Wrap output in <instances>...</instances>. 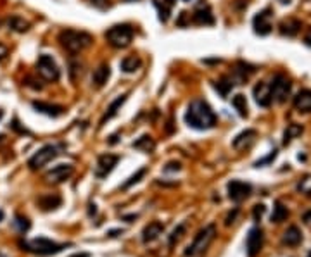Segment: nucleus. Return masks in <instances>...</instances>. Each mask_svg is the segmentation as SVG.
Returning <instances> with one entry per match:
<instances>
[{
  "label": "nucleus",
  "mask_w": 311,
  "mask_h": 257,
  "mask_svg": "<svg viewBox=\"0 0 311 257\" xmlns=\"http://www.w3.org/2000/svg\"><path fill=\"white\" fill-rule=\"evenodd\" d=\"M275 157H277V150H273V152H272V154L268 155V157H265V159H263V161H258V163H256L254 166H256V167H259V166H263V164H268L270 161H273Z\"/></svg>",
  "instance_id": "obj_37"
},
{
  "label": "nucleus",
  "mask_w": 311,
  "mask_h": 257,
  "mask_svg": "<svg viewBox=\"0 0 311 257\" xmlns=\"http://www.w3.org/2000/svg\"><path fill=\"white\" fill-rule=\"evenodd\" d=\"M116 142H118V135H113V136H111L109 144H116Z\"/></svg>",
  "instance_id": "obj_48"
},
{
  "label": "nucleus",
  "mask_w": 311,
  "mask_h": 257,
  "mask_svg": "<svg viewBox=\"0 0 311 257\" xmlns=\"http://www.w3.org/2000/svg\"><path fill=\"white\" fill-rule=\"evenodd\" d=\"M126 98H128V93L121 95V97H118L116 100H113V102H111V106L107 107L106 114H104L102 119H100V125H104V123L109 121V119H113V117L116 116V114H118V110L121 109V106L126 102Z\"/></svg>",
  "instance_id": "obj_24"
},
{
  "label": "nucleus",
  "mask_w": 311,
  "mask_h": 257,
  "mask_svg": "<svg viewBox=\"0 0 311 257\" xmlns=\"http://www.w3.org/2000/svg\"><path fill=\"white\" fill-rule=\"evenodd\" d=\"M69 257H90V254L88 252H78V254H73V256Z\"/></svg>",
  "instance_id": "obj_45"
},
{
  "label": "nucleus",
  "mask_w": 311,
  "mask_h": 257,
  "mask_svg": "<svg viewBox=\"0 0 311 257\" xmlns=\"http://www.w3.org/2000/svg\"><path fill=\"white\" fill-rule=\"evenodd\" d=\"M0 26H2V21H0Z\"/></svg>",
  "instance_id": "obj_54"
},
{
  "label": "nucleus",
  "mask_w": 311,
  "mask_h": 257,
  "mask_svg": "<svg viewBox=\"0 0 311 257\" xmlns=\"http://www.w3.org/2000/svg\"><path fill=\"white\" fill-rule=\"evenodd\" d=\"M183 2H190V0H183Z\"/></svg>",
  "instance_id": "obj_53"
},
{
  "label": "nucleus",
  "mask_w": 311,
  "mask_h": 257,
  "mask_svg": "<svg viewBox=\"0 0 311 257\" xmlns=\"http://www.w3.org/2000/svg\"><path fill=\"white\" fill-rule=\"evenodd\" d=\"M133 28L130 24H116L106 31V40L114 49H126L133 40Z\"/></svg>",
  "instance_id": "obj_5"
},
{
  "label": "nucleus",
  "mask_w": 311,
  "mask_h": 257,
  "mask_svg": "<svg viewBox=\"0 0 311 257\" xmlns=\"http://www.w3.org/2000/svg\"><path fill=\"white\" fill-rule=\"evenodd\" d=\"M291 90H292V83H291V80L284 74H277L273 78V81L270 83L272 98L277 100L278 104H284L285 100H287L289 95H291Z\"/></svg>",
  "instance_id": "obj_8"
},
{
  "label": "nucleus",
  "mask_w": 311,
  "mask_h": 257,
  "mask_svg": "<svg viewBox=\"0 0 311 257\" xmlns=\"http://www.w3.org/2000/svg\"><path fill=\"white\" fill-rule=\"evenodd\" d=\"M2 117H4V110L0 109V119H2Z\"/></svg>",
  "instance_id": "obj_50"
},
{
  "label": "nucleus",
  "mask_w": 311,
  "mask_h": 257,
  "mask_svg": "<svg viewBox=\"0 0 311 257\" xmlns=\"http://www.w3.org/2000/svg\"><path fill=\"white\" fill-rule=\"evenodd\" d=\"M109 76H111L109 64H107V62H102V64L94 71V74H92V83H94L97 88H102L104 85L107 83V80H109Z\"/></svg>",
  "instance_id": "obj_19"
},
{
  "label": "nucleus",
  "mask_w": 311,
  "mask_h": 257,
  "mask_svg": "<svg viewBox=\"0 0 311 257\" xmlns=\"http://www.w3.org/2000/svg\"><path fill=\"white\" fill-rule=\"evenodd\" d=\"M214 237H216V226H214V224H208V226H204L202 230H199V233L195 235L194 242L185 249V256L187 257L201 256V254L211 245Z\"/></svg>",
  "instance_id": "obj_4"
},
{
  "label": "nucleus",
  "mask_w": 311,
  "mask_h": 257,
  "mask_svg": "<svg viewBox=\"0 0 311 257\" xmlns=\"http://www.w3.org/2000/svg\"><path fill=\"white\" fill-rule=\"evenodd\" d=\"M59 42H61L62 49L69 54H80L85 49L92 45L94 38L87 31H78V30H62L59 33Z\"/></svg>",
  "instance_id": "obj_2"
},
{
  "label": "nucleus",
  "mask_w": 311,
  "mask_h": 257,
  "mask_svg": "<svg viewBox=\"0 0 311 257\" xmlns=\"http://www.w3.org/2000/svg\"><path fill=\"white\" fill-rule=\"evenodd\" d=\"M192 21L195 24H204V26L214 24V16H213L211 12V7H209V5H199V7L194 11Z\"/></svg>",
  "instance_id": "obj_18"
},
{
  "label": "nucleus",
  "mask_w": 311,
  "mask_h": 257,
  "mask_svg": "<svg viewBox=\"0 0 311 257\" xmlns=\"http://www.w3.org/2000/svg\"><path fill=\"white\" fill-rule=\"evenodd\" d=\"M59 150H61V145H45V147H42L40 150L31 155L30 161H28V167L33 171L42 169L43 166H47L50 161L56 159L57 155L61 154Z\"/></svg>",
  "instance_id": "obj_6"
},
{
  "label": "nucleus",
  "mask_w": 311,
  "mask_h": 257,
  "mask_svg": "<svg viewBox=\"0 0 311 257\" xmlns=\"http://www.w3.org/2000/svg\"><path fill=\"white\" fill-rule=\"evenodd\" d=\"M133 148H138V150L147 152V154H149V152H154L156 142L152 140V138H151L149 135H142L137 142H133Z\"/></svg>",
  "instance_id": "obj_26"
},
{
  "label": "nucleus",
  "mask_w": 311,
  "mask_h": 257,
  "mask_svg": "<svg viewBox=\"0 0 311 257\" xmlns=\"http://www.w3.org/2000/svg\"><path fill=\"white\" fill-rule=\"evenodd\" d=\"M301 28H303V23H301L299 19H284L280 23V35H284V37H296L297 33L301 31Z\"/></svg>",
  "instance_id": "obj_20"
},
{
  "label": "nucleus",
  "mask_w": 311,
  "mask_h": 257,
  "mask_svg": "<svg viewBox=\"0 0 311 257\" xmlns=\"http://www.w3.org/2000/svg\"><path fill=\"white\" fill-rule=\"evenodd\" d=\"M118 163H119V155L109 154V152H107V154H100L99 159H97V166H95L94 174L99 178V180H102V178H106L107 174L116 167Z\"/></svg>",
  "instance_id": "obj_9"
},
{
  "label": "nucleus",
  "mask_w": 311,
  "mask_h": 257,
  "mask_svg": "<svg viewBox=\"0 0 311 257\" xmlns=\"http://www.w3.org/2000/svg\"><path fill=\"white\" fill-rule=\"evenodd\" d=\"M180 167H182V164L180 163H168V166L164 167V171H180Z\"/></svg>",
  "instance_id": "obj_41"
},
{
  "label": "nucleus",
  "mask_w": 311,
  "mask_h": 257,
  "mask_svg": "<svg viewBox=\"0 0 311 257\" xmlns=\"http://www.w3.org/2000/svg\"><path fill=\"white\" fill-rule=\"evenodd\" d=\"M140 66H142V61H140V57L137 55H128L121 61V69L125 73H135L137 69H140Z\"/></svg>",
  "instance_id": "obj_27"
},
{
  "label": "nucleus",
  "mask_w": 311,
  "mask_h": 257,
  "mask_svg": "<svg viewBox=\"0 0 311 257\" xmlns=\"http://www.w3.org/2000/svg\"><path fill=\"white\" fill-rule=\"evenodd\" d=\"M125 220H128V223H132V220H137V214H132V216H126Z\"/></svg>",
  "instance_id": "obj_47"
},
{
  "label": "nucleus",
  "mask_w": 311,
  "mask_h": 257,
  "mask_svg": "<svg viewBox=\"0 0 311 257\" xmlns=\"http://www.w3.org/2000/svg\"><path fill=\"white\" fill-rule=\"evenodd\" d=\"M145 174H147V167H140V169H138L137 173H135V174H132V176L128 178V182H125V183H123V186H121V188H123V190H128V188H130V186H132V185H135V183H138V182H140V180H142V178L145 176Z\"/></svg>",
  "instance_id": "obj_32"
},
{
  "label": "nucleus",
  "mask_w": 311,
  "mask_h": 257,
  "mask_svg": "<svg viewBox=\"0 0 311 257\" xmlns=\"http://www.w3.org/2000/svg\"><path fill=\"white\" fill-rule=\"evenodd\" d=\"M19 247H21V250H26V252H31L35 256H56V254L66 249V243H57L40 237V239L33 240H21Z\"/></svg>",
  "instance_id": "obj_3"
},
{
  "label": "nucleus",
  "mask_w": 311,
  "mask_h": 257,
  "mask_svg": "<svg viewBox=\"0 0 311 257\" xmlns=\"http://www.w3.org/2000/svg\"><path fill=\"white\" fill-rule=\"evenodd\" d=\"M216 114L213 112L208 102L204 100H194L190 102L185 114V123L194 129H211L216 126Z\"/></svg>",
  "instance_id": "obj_1"
},
{
  "label": "nucleus",
  "mask_w": 311,
  "mask_h": 257,
  "mask_svg": "<svg viewBox=\"0 0 311 257\" xmlns=\"http://www.w3.org/2000/svg\"><path fill=\"white\" fill-rule=\"evenodd\" d=\"M4 220V211H2V209H0V221Z\"/></svg>",
  "instance_id": "obj_49"
},
{
  "label": "nucleus",
  "mask_w": 311,
  "mask_h": 257,
  "mask_svg": "<svg viewBox=\"0 0 311 257\" xmlns=\"http://www.w3.org/2000/svg\"><path fill=\"white\" fill-rule=\"evenodd\" d=\"M308 257H311V254H310V256H308Z\"/></svg>",
  "instance_id": "obj_55"
},
{
  "label": "nucleus",
  "mask_w": 311,
  "mask_h": 257,
  "mask_svg": "<svg viewBox=\"0 0 311 257\" xmlns=\"http://www.w3.org/2000/svg\"><path fill=\"white\" fill-rule=\"evenodd\" d=\"M2 138H4V135H0V140H2Z\"/></svg>",
  "instance_id": "obj_52"
},
{
  "label": "nucleus",
  "mask_w": 311,
  "mask_h": 257,
  "mask_svg": "<svg viewBox=\"0 0 311 257\" xmlns=\"http://www.w3.org/2000/svg\"><path fill=\"white\" fill-rule=\"evenodd\" d=\"M304 43H306V45H310V47H311V31H308V33H306V37H304Z\"/></svg>",
  "instance_id": "obj_44"
},
{
  "label": "nucleus",
  "mask_w": 311,
  "mask_h": 257,
  "mask_svg": "<svg viewBox=\"0 0 311 257\" xmlns=\"http://www.w3.org/2000/svg\"><path fill=\"white\" fill-rule=\"evenodd\" d=\"M263 247V231L259 228H253L249 230V235H247L246 240V250L249 257H256L259 252H261Z\"/></svg>",
  "instance_id": "obj_12"
},
{
  "label": "nucleus",
  "mask_w": 311,
  "mask_h": 257,
  "mask_svg": "<svg viewBox=\"0 0 311 257\" xmlns=\"http://www.w3.org/2000/svg\"><path fill=\"white\" fill-rule=\"evenodd\" d=\"M12 224H14V228L19 231L21 235H24L28 230H30V221H28V218H24V216H16L14 221H12Z\"/></svg>",
  "instance_id": "obj_33"
},
{
  "label": "nucleus",
  "mask_w": 311,
  "mask_h": 257,
  "mask_svg": "<svg viewBox=\"0 0 311 257\" xmlns=\"http://www.w3.org/2000/svg\"><path fill=\"white\" fill-rule=\"evenodd\" d=\"M232 87H233V81L228 80V78H221L220 81H216V83H214V88H216V90L220 92L223 97H227L228 92L232 90Z\"/></svg>",
  "instance_id": "obj_34"
},
{
  "label": "nucleus",
  "mask_w": 311,
  "mask_h": 257,
  "mask_svg": "<svg viewBox=\"0 0 311 257\" xmlns=\"http://www.w3.org/2000/svg\"><path fill=\"white\" fill-rule=\"evenodd\" d=\"M254 100L258 106L261 107H270V104H272V92H270V85L265 83V81H261V83H258L254 87Z\"/></svg>",
  "instance_id": "obj_17"
},
{
  "label": "nucleus",
  "mask_w": 311,
  "mask_h": 257,
  "mask_svg": "<svg viewBox=\"0 0 311 257\" xmlns=\"http://www.w3.org/2000/svg\"><path fill=\"white\" fill-rule=\"evenodd\" d=\"M232 106L235 107V110L239 112L240 117L247 116V100L242 93H237L235 97H232Z\"/></svg>",
  "instance_id": "obj_28"
},
{
  "label": "nucleus",
  "mask_w": 311,
  "mask_h": 257,
  "mask_svg": "<svg viewBox=\"0 0 311 257\" xmlns=\"http://www.w3.org/2000/svg\"><path fill=\"white\" fill-rule=\"evenodd\" d=\"M31 106H33L35 110H38V112H42V114H45V116H50V117H59V116H62V114L66 112V107L57 106V104L38 102V100H35Z\"/></svg>",
  "instance_id": "obj_15"
},
{
  "label": "nucleus",
  "mask_w": 311,
  "mask_h": 257,
  "mask_svg": "<svg viewBox=\"0 0 311 257\" xmlns=\"http://www.w3.org/2000/svg\"><path fill=\"white\" fill-rule=\"evenodd\" d=\"M37 73L40 74V78L49 83H54V81L59 80V76H61V71L57 68L56 61H54L52 57L47 55V54H42V55L38 57L37 61Z\"/></svg>",
  "instance_id": "obj_7"
},
{
  "label": "nucleus",
  "mask_w": 311,
  "mask_h": 257,
  "mask_svg": "<svg viewBox=\"0 0 311 257\" xmlns=\"http://www.w3.org/2000/svg\"><path fill=\"white\" fill-rule=\"evenodd\" d=\"M253 24H254V31L258 35H268L272 31V14H270V9L258 12L254 16Z\"/></svg>",
  "instance_id": "obj_13"
},
{
  "label": "nucleus",
  "mask_w": 311,
  "mask_h": 257,
  "mask_svg": "<svg viewBox=\"0 0 311 257\" xmlns=\"http://www.w3.org/2000/svg\"><path fill=\"white\" fill-rule=\"evenodd\" d=\"M156 5L159 9V19L163 23H166L168 19H170V12H171V7H173V0H166V2H163V5L156 0Z\"/></svg>",
  "instance_id": "obj_31"
},
{
  "label": "nucleus",
  "mask_w": 311,
  "mask_h": 257,
  "mask_svg": "<svg viewBox=\"0 0 311 257\" xmlns=\"http://www.w3.org/2000/svg\"><path fill=\"white\" fill-rule=\"evenodd\" d=\"M123 233V230H113V231H109V237H118V235H121Z\"/></svg>",
  "instance_id": "obj_46"
},
{
  "label": "nucleus",
  "mask_w": 311,
  "mask_h": 257,
  "mask_svg": "<svg viewBox=\"0 0 311 257\" xmlns=\"http://www.w3.org/2000/svg\"><path fill=\"white\" fill-rule=\"evenodd\" d=\"M237 214H239V209H233V212H230V214L227 216V220H225V224H227V226H230V224L233 223V221H235Z\"/></svg>",
  "instance_id": "obj_39"
},
{
  "label": "nucleus",
  "mask_w": 311,
  "mask_h": 257,
  "mask_svg": "<svg viewBox=\"0 0 311 257\" xmlns=\"http://www.w3.org/2000/svg\"><path fill=\"white\" fill-rule=\"evenodd\" d=\"M263 214H265V205L263 204L254 205V209H253V218H254V221H261Z\"/></svg>",
  "instance_id": "obj_36"
},
{
  "label": "nucleus",
  "mask_w": 311,
  "mask_h": 257,
  "mask_svg": "<svg viewBox=\"0 0 311 257\" xmlns=\"http://www.w3.org/2000/svg\"><path fill=\"white\" fill-rule=\"evenodd\" d=\"M227 190H228V197H230V201L239 204V202H242L244 199H247V197L251 195L253 186L246 182H240V180H232V182L227 185Z\"/></svg>",
  "instance_id": "obj_10"
},
{
  "label": "nucleus",
  "mask_w": 311,
  "mask_h": 257,
  "mask_svg": "<svg viewBox=\"0 0 311 257\" xmlns=\"http://www.w3.org/2000/svg\"><path fill=\"white\" fill-rule=\"evenodd\" d=\"M301 240H303V233H301V230L297 226H291L285 230L284 237H282V242H284V245H289V247H296L301 243Z\"/></svg>",
  "instance_id": "obj_23"
},
{
  "label": "nucleus",
  "mask_w": 311,
  "mask_h": 257,
  "mask_svg": "<svg viewBox=\"0 0 311 257\" xmlns=\"http://www.w3.org/2000/svg\"><path fill=\"white\" fill-rule=\"evenodd\" d=\"M183 235H185V224H178V226H176V228L173 230V233L170 235V240H168L170 247H173L175 243H178L180 240H182Z\"/></svg>",
  "instance_id": "obj_35"
},
{
  "label": "nucleus",
  "mask_w": 311,
  "mask_h": 257,
  "mask_svg": "<svg viewBox=\"0 0 311 257\" xmlns=\"http://www.w3.org/2000/svg\"><path fill=\"white\" fill-rule=\"evenodd\" d=\"M163 231H164V224L161 223V221H152V223H149L147 226L142 230V240H144V243H151L159 239V235H163Z\"/></svg>",
  "instance_id": "obj_16"
},
{
  "label": "nucleus",
  "mask_w": 311,
  "mask_h": 257,
  "mask_svg": "<svg viewBox=\"0 0 311 257\" xmlns=\"http://www.w3.org/2000/svg\"><path fill=\"white\" fill-rule=\"evenodd\" d=\"M5 26H7L9 30L16 31V33H26L31 24L28 23L26 19L19 18V16H11V18L5 19Z\"/></svg>",
  "instance_id": "obj_22"
},
{
  "label": "nucleus",
  "mask_w": 311,
  "mask_h": 257,
  "mask_svg": "<svg viewBox=\"0 0 311 257\" xmlns=\"http://www.w3.org/2000/svg\"><path fill=\"white\" fill-rule=\"evenodd\" d=\"M294 107L299 112H311V90H301L294 97Z\"/></svg>",
  "instance_id": "obj_21"
},
{
  "label": "nucleus",
  "mask_w": 311,
  "mask_h": 257,
  "mask_svg": "<svg viewBox=\"0 0 311 257\" xmlns=\"http://www.w3.org/2000/svg\"><path fill=\"white\" fill-rule=\"evenodd\" d=\"M0 257H5V256H4V254H2V252H0Z\"/></svg>",
  "instance_id": "obj_51"
},
{
  "label": "nucleus",
  "mask_w": 311,
  "mask_h": 257,
  "mask_svg": "<svg viewBox=\"0 0 311 257\" xmlns=\"http://www.w3.org/2000/svg\"><path fill=\"white\" fill-rule=\"evenodd\" d=\"M256 138V131L254 129H246V131L239 133V135L233 138V142H232V145H233V148H237V150H240V148H244L247 144H251V142Z\"/></svg>",
  "instance_id": "obj_25"
},
{
  "label": "nucleus",
  "mask_w": 311,
  "mask_h": 257,
  "mask_svg": "<svg viewBox=\"0 0 311 257\" xmlns=\"http://www.w3.org/2000/svg\"><path fill=\"white\" fill-rule=\"evenodd\" d=\"M301 133H303V126L301 125H296V123L289 125L287 129H285V133H284V145L291 144V142H292L296 136H299Z\"/></svg>",
  "instance_id": "obj_30"
},
{
  "label": "nucleus",
  "mask_w": 311,
  "mask_h": 257,
  "mask_svg": "<svg viewBox=\"0 0 311 257\" xmlns=\"http://www.w3.org/2000/svg\"><path fill=\"white\" fill-rule=\"evenodd\" d=\"M7 55H9V47L5 45V43L0 42V61H4Z\"/></svg>",
  "instance_id": "obj_40"
},
{
  "label": "nucleus",
  "mask_w": 311,
  "mask_h": 257,
  "mask_svg": "<svg viewBox=\"0 0 311 257\" xmlns=\"http://www.w3.org/2000/svg\"><path fill=\"white\" fill-rule=\"evenodd\" d=\"M289 211L282 202H275L273 212H272V223H282L284 220H287Z\"/></svg>",
  "instance_id": "obj_29"
},
{
  "label": "nucleus",
  "mask_w": 311,
  "mask_h": 257,
  "mask_svg": "<svg viewBox=\"0 0 311 257\" xmlns=\"http://www.w3.org/2000/svg\"><path fill=\"white\" fill-rule=\"evenodd\" d=\"M11 128H12V129H16V131H18V133H23V135H24V133H26V135H30V131H28L26 128H23V126H19V121H18V119H14V121H12Z\"/></svg>",
  "instance_id": "obj_38"
},
{
  "label": "nucleus",
  "mask_w": 311,
  "mask_h": 257,
  "mask_svg": "<svg viewBox=\"0 0 311 257\" xmlns=\"http://www.w3.org/2000/svg\"><path fill=\"white\" fill-rule=\"evenodd\" d=\"M37 204L40 205V209L45 212L49 211H56L57 207L62 205V197L57 195V193H43V195L38 197Z\"/></svg>",
  "instance_id": "obj_14"
},
{
  "label": "nucleus",
  "mask_w": 311,
  "mask_h": 257,
  "mask_svg": "<svg viewBox=\"0 0 311 257\" xmlns=\"http://www.w3.org/2000/svg\"><path fill=\"white\" fill-rule=\"evenodd\" d=\"M73 173H75V167L71 164H57L56 167H52V169L45 173V182L57 185V183H62L66 180H69L73 176Z\"/></svg>",
  "instance_id": "obj_11"
},
{
  "label": "nucleus",
  "mask_w": 311,
  "mask_h": 257,
  "mask_svg": "<svg viewBox=\"0 0 311 257\" xmlns=\"http://www.w3.org/2000/svg\"><path fill=\"white\" fill-rule=\"evenodd\" d=\"M303 221H306L308 224H311V211L304 212V214H303Z\"/></svg>",
  "instance_id": "obj_43"
},
{
  "label": "nucleus",
  "mask_w": 311,
  "mask_h": 257,
  "mask_svg": "<svg viewBox=\"0 0 311 257\" xmlns=\"http://www.w3.org/2000/svg\"><path fill=\"white\" fill-rule=\"evenodd\" d=\"M92 4L97 5V7H106V5H107V0H92Z\"/></svg>",
  "instance_id": "obj_42"
}]
</instances>
